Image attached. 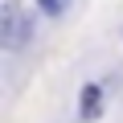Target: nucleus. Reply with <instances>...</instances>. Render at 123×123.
Here are the masks:
<instances>
[{
  "label": "nucleus",
  "mask_w": 123,
  "mask_h": 123,
  "mask_svg": "<svg viewBox=\"0 0 123 123\" xmlns=\"http://www.w3.org/2000/svg\"><path fill=\"white\" fill-rule=\"evenodd\" d=\"M29 37H33V21L25 17L21 0H4V8H0V49L17 53Z\"/></svg>",
  "instance_id": "f257e3e1"
},
{
  "label": "nucleus",
  "mask_w": 123,
  "mask_h": 123,
  "mask_svg": "<svg viewBox=\"0 0 123 123\" xmlns=\"http://www.w3.org/2000/svg\"><path fill=\"white\" fill-rule=\"evenodd\" d=\"M78 111H82V119H98V115H103V86H98V82H86V86H82Z\"/></svg>",
  "instance_id": "f03ea898"
},
{
  "label": "nucleus",
  "mask_w": 123,
  "mask_h": 123,
  "mask_svg": "<svg viewBox=\"0 0 123 123\" xmlns=\"http://www.w3.org/2000/svg\"><path fill=\"white\" fill-rule=\"evenodd\" d=\"M66 4H70V0H37V8H41L45 17H62V12H66Z\"/></svg>",
  "instance_id": "7ed1b4c3"
}]
</instances>
